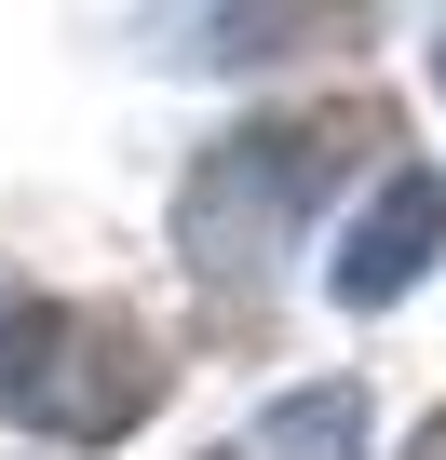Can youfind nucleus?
<instances>
[{"label": "nucleus", "mask_w": 446, "mask_h": 460, "mask_svg": "<svg viewBox=\"0 0 446 460\" xmlns=\"http://www.w3.org/2000/svg\"><path fill=\"white\" fill-rule=\"evenodd\" d=\"M365 149H392V109H365V95L216 136V149H203V176H189V203H176V244H189L203 271H258L284 230H298V203H325Z\"/></svg>", "instance_id": "nucleus-1"}, {"label": "nucleus", "mask_w": 446, "mask_h": 460, "mask_svg": "<svg viewBox=\"0 0 446 460\" xmlns=\"http://www.w3.org/2000/svg\"><path fill=\"white\" fill-rule=\"evenodd\" d=\"M433 244H446V176L433 163H392L379 203L352 217V244H338V312H392L433 271Z\"/></svg>", "instance_id": "nucleus-3"}, {"label": "nucleus", "mask_w": 446, "mask_h": 460, "mask_svg": "<svg viewBox=\"0 0 446 460\" xmlns=\"http://www.w3.org/2000/svg\"><path fill=\"white\" fill-rule=\"evenodd\" d=\"M352 433H365V393L325 379V393H284L258 420V460H352Z\"/></svg>", "instance_id": "nucleus-4"}, {"label": "nucleus", "mask_w": 446, "mask_h": 460, "mask_svg": "<svg viewBox=\"0 0 446 460\" xmlns=\"http://www.w3.org/2000/svg\"><path fill=\"white\" fill-rule=\"evenodd\" d=\"M406 460H446V406H433V420H419V433H406Z\"/></svg>", "instance_id": "nucleus-5"}, {"label": "nucleus", "mask_w": 446, "mask_h": 460, "mask_svg": "<svg viewBox=\"0 0 446 460\" xmlns=\"http://www.w3.org/2000/svg\"><path fill=\"white\" fill-rule=\"evenodd\" d=\"M162 406V352L95 312V298H41V312H0V420H28L55 447H122Z\"/></svg>", "instance_id": "nucleus-2"}]
</instances>
